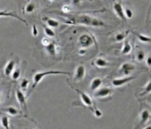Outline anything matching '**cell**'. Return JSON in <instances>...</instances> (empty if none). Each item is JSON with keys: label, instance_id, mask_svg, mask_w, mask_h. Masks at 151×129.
Masks as SVG:
<instances>
[{"label": "cell", "instance_id": "24", "mask_svg": "<svg viewBox=\"0 0 151 129\" xmlns=\"http://www.w3.org/2000/svg\"><path fill=\"white\" fill-rule=\"evenodd\" d=\"M150 93H151V79L146 84V86H144V89L141 92L140 95H145V94H150Z\"/></svg>", "mask_w": 151, "mask_h": 129}, {"label": "cell", "instance_id": "16", "mask_svg": "<svg viewBox=\"0 0 151 129\" xmlns=\"http://www.w3.org/2000/svg\"><path fill=\"white\" fill-rule=\"evenodd\" d=\"M0 17H13V18H16V19H18L19 21H21V22L26 23V21H25V20H23L22 18L19 17V16L17 15V14H16V13H14V12L2 11V12H0Z\"/></svg>", "mask_w": 151, "mask_h": 129}, {"label": "cell", "instance_id": "3", "mask_svg": "<svg viewBox=\"0 0 151 129\" xmlns=\"http://www.w3.org/2000/svg\"><path fill=\"white\" fill-rule=\"evenodd\" d=\"M73 89L79 94V96H80V101L82 102V103H83L86 107H87L88 109H91L92 110H93V101L92 97H91L89 94H87L86 92H83V91H81V90L76 89V88H73Z\"/></svg>", "mask_w": 151, "mask_h": 129}, {"label": "cell", "instance_id": "35", "mask_svg": "<svg viewBox=\"0 0 151 129\" xmlns=\"http://www.w3.org/2000/svg\"><path fill=\"white\" fill-rule=\"evenodd\" d=\"M143 129H151V125H146Z\"/></svg>", "mask_w": 151, "mask_h": 129}, {"label": "cell", "instance_id": "4", "mask_svg": "<svg viewBox=\"0 0 151 129\" xmlns=\"http://www.w3.org/2000/svg\"><path fill=\"white\" fill-rule=\"evenodd\" d=\"M86 74V69L84 65L80 64V65H78L75 69L74 71V75H73V80L74 82H81Z\"/></svg>", "mask_w": 151, "mask_h": 129}, {"label": "cell", "instance_id": "18", "mask_svg": "<svg viewBox=\"0 0 151 129\" xmlns=\"http://www.w3.org/2000/svg\"><path fill=\"white\" fill-rule=\"evenodd\" d=\"M45 22H46V25L49 28H52V29H56L60 25L58 21H56L54 19H52V18H45Z\"/></svg>", "mask_w": 151, "mask_h": 129}, {"label": "cell", "instance_id": "26", "mask_svg": "<svg viewBox=\"0 0 151 129\" xmlns=\"http://www.w3.org/2000/svg\"><path fill=\"white\" fill-rule=\"evenodd\" d=\"M29 85V81L27 79H22V80L21 81V84H20V86L22 88V92H25L28 89Z\"/></svg>", "mask_w": 151, "mask_h": 129}, {"label": "cell", "instance_id": "17", "mask_svg": "<svg viewBox=\"0 0 151 129\" xmlns=\"http://www.w3.org/2000/svg\"><path fill=\"white\" fill-rule=\"evenodd\" d=\"M150 118V113L147 110H143L140 114H139V121L141 125H144L145 123H147Z\"/></svg>", "mask_w": 151, "mask_h": 129}, {"label": "cell", "instance_id": "33", "mask_svg": "<svg viewBox=\"0 0 151 129\" xmlns=\"http://www.w3.org/2000/svg\"><path fill=\"white\" fill-rule=\"evenodd\" d=\"M146 59V64L148 67H151V56H147Z\"/></svg>", "mask_w": 151, "mask_h": 129}, {"label": "cell", "instance_id": "9", "mask_svg": "<svg viewBox=\"0 0 151 129\" xmlns=\"http://www.w3.org/2000/svg\"><path fill=\"white\" fill-rule=\"evenodd\" d=\"M135 79V77H124V78H120V79H114L112 80V86L114 87H122L124 86H125L126 84H128L129 82H131L132 80H133Z\"/></svg>", "mask_w": 151, "mask_h": 129}, {"label": "cell", "instance_id": "6", "mask_svg": "<svg viewBox=\"0 0 151 129\" xmlns=\"http://www.w3.org/2000/svg\"><path fill=\"white\" fill-rule=\"evenodd\" d=\"M135 70V66L133 65L132 63H130V62H124L123 63L122 65L120 66L119 68V74L124 76V77H128L130 76V74Z\"/></svg>", "mask_w": 151, "mask_h": 129}, {"label": "cell", "instance_id": "13", "mask_svg": "<svg viewBox=\"0 0 151 129\" xmlns=\"http://www.w3.org/2000/svg\"><path fill=\"white\" fill-rule=\"evenodd\" d=\"M93 64H94V65H95L96 67L101 68V69L107 68V67H109V66L110 65L109 62L106 59L101 58V57L96 58V59L94 60V61H93Z\"/></svg>", "mask_w": 151, "mask_h": 129}, {"label": "cell", "instance_id": "28", "mask_svg": "<svg viewBox=\"0 0 151 129\" xmlns=\"http://www.w3.org/2000/svg\"><path fill=\"white\" fill-rule=\"evenodd\" d=\"M124 16L126 19H132L133 17V11L131 8L124 9Z\"/></svg>", "mask_w": 151, "mask_h": 129}, {"label": "cell", "instance_id": "36", "mask_svg": "<svg viewBox=\"0 0 151 129\" xmlns=\"http://www.w3.org/2000/svg\"><path fill=\"white\" fill-rule=\"evenodd\" d=\"M1 98H2V96H1V94H0V102H1Z\"/></svg>", "mask_w": 151, "mask_h": 129}, {"label": "cell", "instance_id": "32", "mask_svg": "<svg viewBox=\"0 0 151 129\" xmlns=\"http://www.w3.org/2000/svg\"><path fill=\"white\" fill-rule=\"evenodd\" d=\"M31 34H32V36H34V37H37V36L38 35V30H37V29L36 25H33V26H32Z\"/></svg>", "mask_w": 151, "mask_h": 129}, {"label": "cell", "instance_id": "37", "mask_svg": "<svg viewBox=\"0 0 151 129\" xmlns=\"http://www.w3.org/2000/svg\"><path fill=\"white\" fill-rule=\"evenodd\" d=\"M29 129H37V128H29Z\"/></svg>", "mask_w": 151, "mask_h": 129}, {"label": "cell", "instance_id": "19", "mask_svg": "<svg viewBox=\"0 0 151 129\" xmlns=\"http://www.w3.org/2000/svg\"><path fill=\"white\" fill-rule=\"evenodd\" d=\"M0 122H1L2 126L5 129H10V123H9V117L7 115H3L0 118Z\"/></svg>", "mask_w": 151, "mask_h": 129}, {"label": "cell", "instance_id": "31", "mask_svg": "<svg viewBox=\"0 0 151 129\" xmlns=\"http://www.w3.org/2000/svg\"><path fill=\"white\" fill-rule=\"evenodd\" d=\"M42 45H44V46H45V45H47L48 44H50L52 41H51V38L50 37H44L43 39H42Z\"/></svg>", "mask_w": 151, "mask_h": 129}, {"label": "cell", "instance_id": "8", "mask_svg": "<svg viewBox=\"0 0 151 129\" xmlns=\"http://www.w3.org/2000/svg\"><path fill=\"white\" fill-rule=\"evenodd\" d=\"M16 100L18 102V103L20 104L21 108L25 110L26 113H28V108H27V101H26V97L24 94V92H22L20 89L16 90Z\"/></svg>", "mask_w": 151, "mask_h": 129}, {"label": "cell", "instance_id": "14", "mask_svg": "<svg viewBox=\"0 0 151 129\" xmlns=\"http://www.w3.org/2000/svg\"><path fill=\"white\" fill-rule=\"evenodd\" d=\"M102 79L101 78H95L92 80L91 85H90V89L92 92H95L97 91L99 88H101V86H102Z\"/></svg>", "mask_w": 151, "mask_h": 129}, {"label": "cell", "instance_id": "7", "mask_svg": "<svg viewBox=\"0 0 151 129\" xmlns=\"http://www.w3.org/2000/svg\"><path fill=\"white\" fill-rule=\"evenodd\" d=\"M79 44H80V46L84 49H86L90 46H92L94 43V40L93 38L88 35V34H83L80 36L79 37V40H78Z\"/></svg>", "mask_w": 151, "mask_h": 129}, {"label": "cell", "instance_id": "1", "mask_svg": "<svg viewBox=\"0 0 151 129\" xmlns=\"http://www.w3.org/2000/svg\"><path fill=\"white\" fill-rule=\"evenodd\" d=\"M65 16L75 24H83L86 26H93V27L104 26L103 22L96 18L88 16V15H72L71 16L68 14H65Z\"/></svg>", "mask_w": 151, "mask_h": 129}, {"label": "cell", "instance_id": "20", "mask_svg": "<svg viewBox=\"0 0 151 129\" xmlns=\"http://www.w3.org/2000/svg\"><path fill=\"white\" fill-rule=\"evenodd\" d=\"M132 52V45H131V44L129 43V41L128 40H126L124 43V45H123V48H122V51H121V53H123V54H129L130 53Z\"/></svg>", "mask_w": 151, "mask_h": 129}, {"label": "cell", "instance_id": "12", "mask_svg": "<svg viewBox=\"0 0 151 129\" xmlns=\"http://www.w3.org/2000/svg\"><path fill=\"white\" fill-rule=\"evenodd\" d=\"M45 48L46 53L50 56H52V57H55L57 55V53H59V49H58L57 45L53 42H51L50 44H48L47 45H45Z\"/></svg>", "mask_w": 151, "mask_h": 129}, {"label": "cell", "instance_id": "29", "mask_svg": "<svg viewBox=\"0 0 151 129\" xmlns=\"http://www.w3.org/2000/svg\"><path fill=\"white\" fill-rule=\"evenodd\" d=\"M34 10H35V5L32 4V3L28 4V5L26 6V7H25V11H26L27 13H32Z\"/></svg>", "mask_w": 151, "mask_h": 129}, {"label": "cell", "instance_id": "2", "mask_svg": "<svg viewBox=\"0 0 151 129\" xmlns=\"http://www.w3.org/2000/svg\"><path fill=\"white\" fill-rule=\"evenodd\" d=\"M70 75L69 72H64V71H37L33 76V84H32V89L37 87L39 83L47 76L49 75Z\"/></svg>", "mask_w": 151, "mask_h": 129}, {"label": "cell", "instance_id": "30", "mask_svg": "<svg viewBox=\"0 0 151 129\" xmlns=\"http://www.w3.org/2000/svg\"><path fill=\"white\" fill-rule=\"evenodd\" d=\"M93 115H94L96 117H101L102 116V112H101L100 110H98L97 108H94V109H93Z\"/></svg>", "mask_w": 151, "mask_h": 129}, {"label": "cell", "instance_id": "5", "mask_svg": "<svg viewBox=\"0 0 151 129\" xmlns=\"http://www.w3.org/2000/svg\"><path fill=\"white\" fill-rule=\"evenodd\" d=\"M113 94V89L110 88V87H101L99 88L97 91L94 92V98L96 99H106V98H109V96H111Z\"/></svg>", "mask_w": 151, "mask_h": 129}, {"label": "cell", "instance_id": "10", "mask_svg": "<svg viewBox=\"0 0 151 129\" xmlns=\"http://www.w3.org/2000/svg\"><path fill=\"white\" fill-rule=\"evenodd\" d=\"M16 68V61L14 59H10L4 67L3 72L6 77H10V75L12 74V72L14 71V70Z\"/></svg>", "mask_w": 151, "mask_h": 129}, {"label": "cell", "instance_id": "25", "mask_svg": "<svg viewBox=\"0 0 151 129\" xmlns=\"http://www.w3.org/2000/svg\"><path fill=\"white\" fill-rule=\"evenodd\" d=\"M127 36V32H120V33H117L115 37V40L116 42H122L125 39Z\"/></svg>", "mask_w": 151, "mask_h": 129}, {"label": "cell", "instance_id": "27", "mask_svg": "<svg viewBox=\"0 0 151 129\" xmlns=\"http://www.w3.org/2000/svg\"><path fill=\"white\" fill-rule=\"evenodd\" d=\"M145 58H146V55H145V53L142 50H139L136 53V59H137L138 61L141 62V61H143L145 60Z\"/></svg>", "mask_w": 151, "mask_h": 129}, {"label": "cell", "instance_id": "15", "mask_svg": "<svg viewBox=\"0 0 151 129\" xmlns=\"http://www.w3.org/2000/svg\"><path fill=\"white\" fill-rule=\"evenodd\" d=\"M3 111L6 113V115H7V116H12V117L18 116V115L21 113V111H20L17 108H15V107H14V106H9V107L4 109Z\"/></svg>", "mask_w": 151, "mask_h": 129}, {"label": "cell", "instance_id": "34", "mask_svg": "<svg viewBox=\"0 0 151 129\" xmlns=\"http://www.w3.org/2000/svg\"><path fill=\"white\" fill-rule=\"evenodd\" d=\"M81 1H82V0H73V4L76 5V6H78V5H79V3Z\"/></svg>", "mask_w": 151, "mask_h": 129}, {"label": "cell", "instance_id": "21", "mask_svg": "<svg viewBox=\"0 0 151 129\" xmlns=\"http://www.w3.org/2000/svg\"><path fill=\"white\" fill-rule=\"evenodd\" d=\"M135 35L137 36L138 39L141 42V43H147V44H151V37L145 36L143 34H139V33H135Z\"/></svg>", "mask_w": 151, "mask_h": 129}, {"label": "cell", "instance_id": "11", "mask_svg": "<svg viewBox=\"0 0 151 129\" xmlns=\"http://www.w3.org/2000/svg\"><path fill=\"white\" fill-rule=\"evenodd\" d=\"M113 9L118 18H120L122 21H125L126 18L124 16V8L123 7V6L120 3H118V2L115 3L113 6Z\"/></svg>", "mask_w": 151, "mask_h": 129}, {"label": "cell", "instance_id": "23", "mask_svg": "<svg viewBox=\"0 0 151 129\" xmlns=\"http://www.w3.org/2000/svg\"><path fill=\"white\" fill-rule=\"evenodd\" d=\"M21 69L20 68H15L14 70V71L12 72V74L10 75V77H11V79H13V80H17V79H20V77H21Z\"/></svg>", "mask_w": 151, "mask_h": 129}, {"label": "cell", "instance_id": "22", "mask_svg": "<svg viewBox=\"0 0 151 129\" xmlns=\"http://www.w3.org/2000/svg\"><path fill=\"white\" fill-rule=\"evenodd\" d=\"M44 31H45V34L47 37H55V32L53 31V30L52 28H49L48 26H45L44 27Z\"/></svg>", "mask_w": 151, "mask_h": 129}]
</instances>
